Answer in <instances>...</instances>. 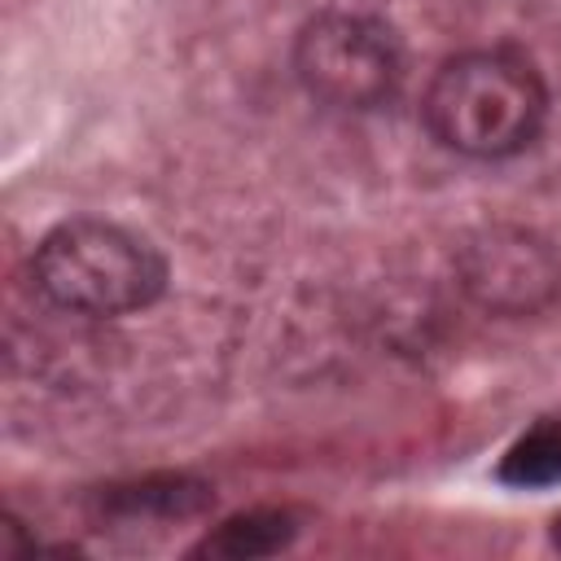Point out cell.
Here are the masks:
<instances>
[{
	"label": "cell",
	"instance_id": "1",
	"mask_svg": "<svg viewBox=\"0 0 561 561\" xmlns=\"http://www.w3.org/2000/svg\"><path fill=\"white\" fill-rule=\"evenodd\" d=\"M421 118L443 149L500 162L535 145L543 131L548 83L539 66L508 44L469 48L434 70L421 96Z\"/></svg>",
	"mask_w": 561,
	"mask_h": 561
},
{
	"label": "cell",
	"instance_id": "2",
	"mask_svg": "<svg viewBox=\"0 0 561 561\" xmlns=\"http://www.w3.org/2000/svg\"><path fill=\"white\" fill-rule=\"evenodd\" d=\"M31 285L44 302L70 316L145 311L167 289V259L158 245L110 219H66L31 254Z\"/></svg>",
	"mask_w": 561,
	"mask_h": 561
},
{
	"label": "cell",
	"instance_id": "3",
	"mask_svg": "<svg viewBox=\"0 0 561 561\" xmlns=\"http://www.w3.org/2000/svg\"><path fill=\"white\" fill-rule=\"evenodd\" d=\"M294 75L329 110H377L403 83V44L373 13L324 9L294 39Z\"/></svg>",
	"mask_w": 561,
	"mask_h": 561
},
{
	"label": "cell",
	"instance_id": "4",
	"mask_svg": "<svg viewBox=\"0 0 561 561\" xmlns=\"http://www.w3.org/2000/svg\"><path fill=\"white\" fill-rule=\"evenodd\" d=\"M557 267L530 237H491L469 254V285L495 307H526L535 289H552Z\"/></svg>",
	"mask_w": 561,
	"mask_h": 561
},
{
	"label": "cell",
	"instance_id": "5",
	"mask_svg": "<svg viewBox=\"0 0 561 561\" xmlns=\"http://www.w3.org/2000/svg\"><path fill=\"white\" fill-rule=\"evenodd\" d=\"M298 535L294 513L285 508H254V513H237L224 526H215L202 543H193V557H232V561H250V557H272L280 548H289Z\"/></svg>",
	"mask_w": 561,
	"mask_h": 561
},
{
	"label": "cell",
	"instance_id": "6",
	"mask_svg": "<svg viewBox=\"0 0 561 561\" xmlns=\"http://www.w3.org/2000/svg\"><path fill=\"white\" fill-rule=\"evenodd\" d=\"M500 482L517 491L561 486V421H539L500 460Z\"/></svg>",
	"mask_w": 561,
	"mask_h": 561
},
{
	"label": "cell",
	"instance_id": "7",
	"mask_svg": "<svg viewBox=\"0 0 561 561\" xmlns=\"http://www.w3.org/2000/svg\"><path fill=\"white\" fill-rule=\"evenodd\" d=\"M215 495L202 486V482H188V478H158V482H140V486H114L105 495V504L114 513H162V517H193L210 504Z\"/></svg>",
	"mask_w": 561,
	"mask_h": 561
},
{
	"label": "cell",
	"instance_id": "8",
	"mask_svg": "<svg viewBox=\"0 0 561 561\" xmlns=\"http://www.w3.org/2000/svg\"><path fill=\"white\" fill-rule=\"evenodd\" d=\"M552 543L561 548V517H557V526H552Z\"/></svg>",
	"mask_w": 561,
	"mask_h": 561
}]
</instances>
